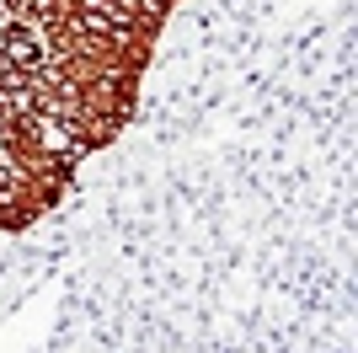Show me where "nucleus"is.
<instances>
[{"instance_id":"f257e3e1","label":"nucleus","mask_w":358,"mask_h":353,"mask_svg":"<svg viewBox=\"0 0 358 353\" xmlns=\"http://www.w3.org/2000/svg\"><path fill=\"white\" fill-rule=\"evenodd\" d=\"M0 54L11 59L16 70L43 75V70H54V54H59V48H48V38L32 27V22H6V27H0Z\"/></svg>"}]
</instances>
